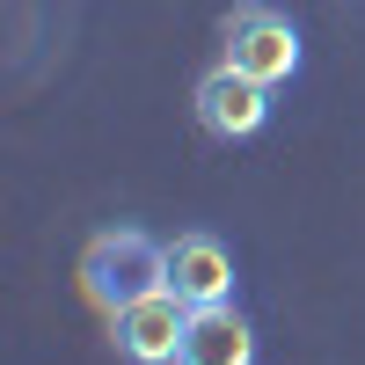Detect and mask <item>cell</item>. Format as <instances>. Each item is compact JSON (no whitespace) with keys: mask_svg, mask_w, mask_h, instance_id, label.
<instances>
[{"mask_svg":"<svg viewBox=\"0 0 365 365\" xmlns=\"http://www.w3.org/2000/svg\"><path fill=\"white\" fill-rule=\"evenodd\" d=\"M161 285H168V241H154L146 227H103L81 249V292L103 307V322Z\"/></svg>","mask_w":365,"mask_h":365,"instance_id":"obj_1","label":"cell"},{"mask_svg":"<svg viewBox=\"0 0 365 365\" xmlns=\"http://www.w3.org/2000/svg\"><path fill=\"white\" fill-rule=\"evenodd\" d=\"M220 44H227V66L256 73L270 88L307 66V37H299V22L278 8V0H241L227 15V29H220Z\"/></svg>","mask_w":365,"mask_h":365,"instance_id":"obj_2","label":"cell"},{"mask_svg":"<svg viewBox=\"0 0 365 365\" xmlns=\"http://www.w3.org/2000/svg\"><path fill=\"white\" fill-rule=\"evenodd\" d=\"M190 110H197V125L212 139H256L270 125V81H256V73H241V66L220 58V66L190 88Z\"/></svg>","mask_w":365,"mask_h":365,"instance_id":"obj_3","label":"cell"},{"mask_svg":"<svg viewBox=\"0 0 365 365\" xmlns=\"http://www.w3.org/2000/svg\"><path fill=\"white\" fill-rule=\"evenodd\" d=\"M182 329H190V307L161 285V292H146V299H132V307L110 314V344L132 365H175L182 358Z\"/></svg>","mask_w":365,"mask_h":365,"instance_id":"obj_4","label":"cell"},{"mask_svg":"<svg viewBox=\"0 0 365 365\" xmlns=\"http://www.w3.org/2000/svg\"><path fill=\"white\" fill-rule=\"evenodd\" d=\"M234 285H241V270H234V249L220 234L190 227L168 241V292L182 307H234Z\"/></svg>","mask_w":365,"mask_h":365,"instance_id":"obj_5","label":"cell"},{"mask_svg":"<svg viewBox=\"0 0 365 365\" xmlns=\"http://www.w3.org/2000/svg\"><path fill=\"white\" fill-rule=\"evenodd\" d=\"M175 365H256V329L234 307H190V329H182V358Z\"/></svg>","mask_w":365,"mask_h":365,"instance_id":"obj_6","label":"cell"}]
</instances>
